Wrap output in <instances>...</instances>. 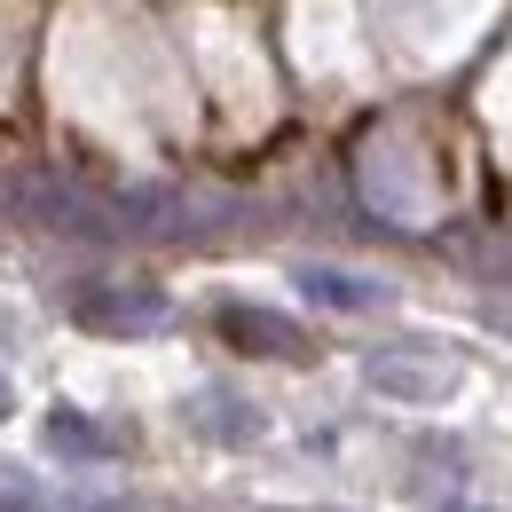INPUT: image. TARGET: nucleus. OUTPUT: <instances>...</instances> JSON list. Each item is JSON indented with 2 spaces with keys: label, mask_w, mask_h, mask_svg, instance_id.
Here are the masks:
<instances>
[{
  "label": "nucleus",
  "mask_w": 512,
  "mask_h": 512,
  "mask_svg": "<svg viewBox=\"0 0 512 512\" xmlns=\"http://www.w3.org/2000/svg\"><path fill=\"white\" fill-rule=\"evenodd\" d=\"M0 418H16V386H8V371H0Z\"/></svg>",
  "instance_id": "6e6552de"
},
{
  "label": "nucleus",
  "mask_w": 512,
  "mask_h": 512,
  "mask_svg": "<svg viewBox=\"0 0 512 512\" xmlns=\"http://www.w3.org/2000/svg\"><path fill=\"white\" fill-rule=\"evenodd\" d=\"M363 379L394 394V402H442L465 386V363L434 347V339H394V347H371V363H363Z\"/></svg>",
  "instance_id": "f257e3e1"
},
{
  "label": "nucleus",
  "mask_w": 512,
  "mask_h": 512,
  "mask_svg": "<svg viewBox=\"0 0 512 512\" xmlns=\"http://www.w3.org/2000/svg\"><path fill=\"white\" fill-rule=\"evenodd\" d=\"M292 284H300L316 308H339V316H371V308H386V300H394L379 276H355V268H316V260H308Z\"/></svg>",
  "instance_id": "20e7f679"
},
{
  "label": "nucleus",
  "mask_w": 512,
  "mask_h": 512,
  "mask_svg": "<svg viewBox=\"0 0 512 512\" xmlns=\"http://www.w3.org/2000/svg\"><path fill=\"white\" fill-rule=\"evenodd\" d=\"M174 316V300L158 284H79L71 292V323L79 331H103V339H142Z\"/></svg>",
  "instance_id": "f03ea898"
},
{
  "label": "nucleus",
  "mask_w": 512,
  "mask_h": 512,
  "mask_svg": "<svg viewBox=\"0 0 512 512\" xmlns=\"http://www.w3.org/2000/svg\"><path fill=\"white\" fill-rule=\"evenodd\" d=\"M221 339L245 347V355H276V363H300L308 355V331L292 316H276V308H253V300H229L221 308Z\"/></svg>",
  "instance_id": "7ed1b4c3"
},
{
  "label": "nucleus",
  "mask_w": 512,
  "mask_h": 512,
  "mask_svg": "<svg viewBox=\"0 0 512 512\" xmlns=\"http://www.w3.org/2000/svg\"><path fill=\"white\" fill-rule=\"evenodd\" d=\"M190 426L205 434V442H253L260 434L253 402H245V394H221V386H205V394L190 402Z\"/></svg>",
  "instance_id": "39448f33"
},
{
  "label": "nucleus",
  "mask_w": 512,
  "mask_h": 512,
  "mask_svg": "<svg viewBox=\"0 0 512 512\" xmlns=\"http://www.w3.org/2000/svg\"><path fill=\"white\" fill-rule=\"evenodd\" d=\"M0 512H79V505L48 497V489H8V497H0Z\"/></svg>",
  "instance_id": "0eeeda50"
},
{
  "label": "nucleus",
  "mask_w": 512,
  "mask_h": 512,
  "mask_svg": "<svg viewBox=\"0 0 512 512\" xmlns=\"http://www.w3.org/2000/svg\"><path fill=\"white\" fill-rule=\"evenodd\" d=\"M316 512H323V505H316Z\"/></svg>",
  "instance_id": "1a4fd4ad"
},
{
  "label": "nucleus",
  "mask_w": 512,
  "mask_h": 512,
  "mask_svg": "<svg viewBox=\"0 0 512 512\" xmlns=\"http://www.w3.org/2000/svg\"><path fill=\"white\" fill-rule=\"evenodd\" d=\"M48 449H64V457H103L111 434H103V426H87L79 410H56V418H48Z\"/></svg>",
  "instance_id": "423d86ee"
}]
</instances>
